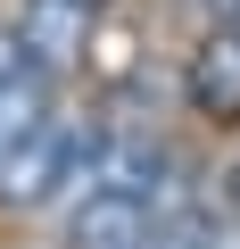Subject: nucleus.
I'll return each mask as SVG.
<instances>
[{
    "label": "nucleus",
    "mask_w": 240,
    "mask_h": 249,
    "mask_svg": "<svg viewBox=\"0 0 240 249\" xmlns=\"http://www.w3.org/2000/svg\"><path fill=\"white\" fill-rule=\"evenodd\" d=\"M50 108H58V75H50V67H25L17 83H0V158L33 133Z\"/></svg>",
    "instance_id": "obj_5"
},
{
    "label": "nucleus",
    "mask_w": 240,
    "mask_h": 249,
    "mask_svg": "<svg viewBox=\"0 0 240 249\" xmlns=\"http://www.w3.org/2000/svg\"><path fill=\"white\" fill-rule=\"evenodd\" d=\"M182 83H191V108H199L207 124H240V34H232V25L199 34Z\"/></svg>",
    "instance_id": "obj_3"
},
{
    "label": "nucleus",
    "mask_w": 240,
    "mask_h": 249,
    "mask_svg": "<svg viewBox=\"0 0 240 249\" xmlns=\"http://www.w3.org/2000/svg\"><path fill=\"white\" fill-rule=\"evenodd\" d=\"M25 50L50 67V75H66V67H83L91 58V9L83 0H25Z\"/></svg>",
    "instance_id": "obj_4"
},
{
    "label": "nucleus",
    "mask_w": 240,
    "mask_h": 249,
    "mask_svg": "<svg viewBox=\"0 0 240 249\" xmlns=\"http://www.w3.org/2000/svg\"><path fill=\"white\" fill-rule=\"evenodd\" d=\"M232 216H240V166H232Z\"/></svg>",
    "instance_id": "obj_8"
},
{
    "label": "nucleus",
    "mask_w": 240,
    "mask_h": 249,
    "mask_svg": "<svg viewBox=\"0 0 240 249\" xmlns=\"http://www.w3.org/2000/svg\"><path fill=\"white\" fill-rule=\"evenodd\" d=\"M174 17L191 34H215V25H232V0H174Z\"/></svg>",
    "instance_id": "obj_6"
},
{
    "label": "nucleus",
    "mask_w": 240,
    "mask_h": 249,
    "mask_svg": "<svg viewBox=\"0 0 240 249\" xmlns=\"http://www.w3.org/2000/svg\"><path fill=\"white\" fill-rule=\"evenodd\" d=\"M99 116H75V108H50L33 133L0 158V208H75L91 191V166H99Z\"/></svg>",
    "instance_id": "obj_1"
},
{
    "label": "nucleus",
    "mask_w": 240,
    "mask_h": 249,
    "mask_svg": "<svg viewBox=\"0 0 240 249\" xmlns=\"http://www.w3.org/2000/svg\"><path fill=\"white\" fill-rule=\"evenodd\" d=\"M149 224H158V199L91 183V191L75 199V216H66V241H75V249H133Z\"/></svg>",
    "instance_id": "obj_2"
},
{
    "label": "nucleus",
    "mask_w": 240,
    "mask_h": 249,
    "mask_svg": "<svg viewBox=\"0 0 240 249\" xmlns=\"http://www.w3.org/2000/svg\"><path fill=\"white\" fill-rule=\"evenodd\" d=\"M25 67H42V58L25 50V34H9V25H0V83H17Z\"/></svg>",
    "instance_id": "obj_7"
},
{
    "label": "nucleus",
    "mask_w": 240,
    "mask_h": 249,
    "mask_svg": "<svg viewBox=\"0 0 240 249\" xmlns=\"http://www.w3.org/2000/svg\"><path fill=\"white\" fill-rule=\"evenodd\" d=\"M83 9H108V0H83Z\"/></svg>",
    "instance_id": "obj_9"
}]
</instances>
